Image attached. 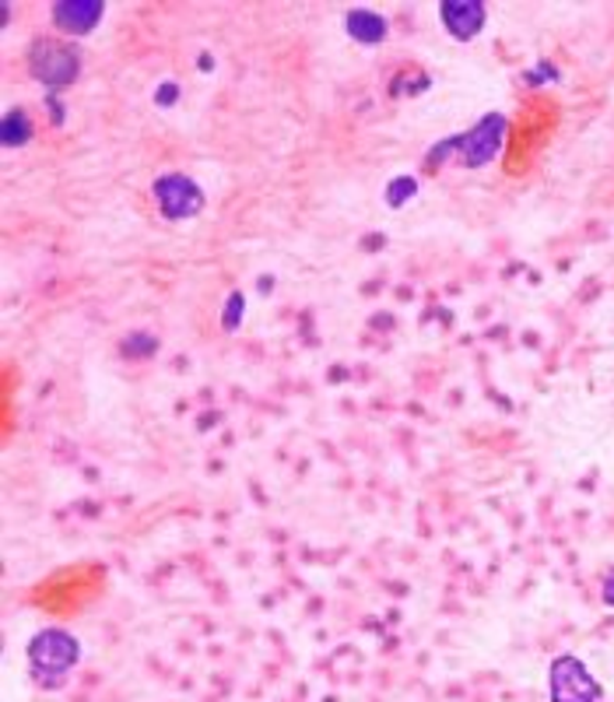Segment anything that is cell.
Masks as SVG:
<instances>
[{
	"label": "cell",
	"instance_id": "6da1fadb",
	"mask_svg": "<svg viewBox=\"0 0 614 702\" xmlns=\"http://www.w3.org/2000/svg\"><path fill=\"white\" fill-rule=\"evenodd\" d=\"M78 660H81V643L68 629H43L28 640L32 681L43 685V689H60Z\"/></svg>",
	"mask_w": 614,
	"mask_h": 702
},
{
	"label": "cell",
	"instance_id": "7a4b0ae2",
	"mask_svg": "<svg viewBox=\"0 0 614 702\" xmlns=\"http://www.w3.org/2000/svg\"><path fill=\"white\" fill-rule=\"evenodd\" d=\"M28 74L46 89V95H60L63 89H71L81 74L78 46L63 43V39L39 36L28 46Z\"/></svg>",
	"mask_w": 614,
	"mask_h": 702
},
{
	"label": "cell",
	"instance_id": "3957f363",
	"mask_svg": "<svg viewBox=\"0 0 614 702\" xmlns=\"http://www.w3.org/2000/svg\"><path fill=\"white\" fill-rule=\"evenodd\" d=\"M547 695L552 702H601L604 689L601 681L590 675V667L566 654L552 660V671H547Z\"/></svg>",
	"mask_w": 614,
	"mask_h": 702
},
{
	"label": "cell",
	"instance_id": "277c9868",
	"mask_svg": "<svg viewBox=\"0 0 614 702\" xmlns=\"http://www.w3.org/2000/svg\"><path fill=\"white\" fill-rule=\"evenodd\" d=\"M152 197L155 208L165 214L169 222H182V219H197L204 211V190L201 183L182 176V173H165L152 183Z\"/></svg>",
	"mask_w": 614,
	"mask_h": 702
},
{
	"label": "cell",
	"instance_id": "5b68a950",
	"mask_svg": "<svg viewBox=\"0 0 614 702\" xmlns=\"http://www.w3.org/2000/svg\"><path fill=\"white\" fill-rule=\"evenodd\" d=\"M506 116L503 113H488L468 130V133H457V155L468 169H481L488 165L495 155L503 152V141H506Z\"/></svg>",
	"mask_w": 614,
	"mask_h": 702
},
{
	"label": "cell",
	"instance_id": "8992f818",
	"mask_svg": "<svg viewBox=\"0 0 614 702\" xmlns=\"http://www.w3.org/2000/svg\"><path fill=\"white\" fill-rule=\"evenodd\" d=\"M485 4L481 0H442L439 4V22L450 32L453 39L468 43L474 39L481 28H485Z\"/></svg>",
	"mask_w": 614,
	"mask_h": 702
},
{
	"label": "cell",
	"instance_id": "52a82bcc",
	"mask_svg": "<svg viewBox=\"0 0 614 702\" xmlns=\"http://www.w3.org/2000/svg\"><path fill=\"white\" fill-rule=\"evenodd\" d=\"M103 14H106L103 0H60L54 8V25L63 36H88Z\"/></svg>",
	"mask_w": 614,
	"mask_h": 702
},
{
	"label": "cell",
	"instance_id": "ba28073f",
	"mask_svg": "<svg viewBox=\"0 0 614 702\" xmlns=\"http://www.w3.org/2000/svg\"><path fill=\"white\" fill-rule=\"evenodd\" d=\"M344 28H347V36L365 43V46H376V43H383L390 36V22L379 11H369V8H352V11H347L344 14Z\"/></svg>",
	"mask_w": 614,
	"mask_h": 702
},
{
	"label": "cell",
	"instance_id": "9c48e42d",
	"mask_svg": "<svg viewBox=\"0 0 614 702\" xmlns=\"http://www.w3.org/2000/svg\"><path fill=\"white\" fill-rule=\"evenodd\" d=\"M32 133H36V127H32V116L25 109H8L4 113V124H0V141H4V148H22L32 141Z\"/></svg>",
	"mask_w": 614,
	"mask_h": 702
},
{
	"label": "cell",
	"instance_id": "30bf717a",
	"mask_svg": "<svg viewBox=\"0 0 614 702\" xmlns=\"http://www.w3.org/2000/svg\"><path fill=\"white\" fill-rule=\"evenodd\" d=\"M120 351H123L127 359H152L155 351H158V338H152V334H144V330L127 334L123 344H120Z\"/></svg>",
	"mask_w": 614,
	"mask_h": 702
},
{
	"label": "cell",
	"instance_id": "8fae6325",
	"mask_svg": "<svg viewBox=\"0 0 614 702\" xmlns=\"http://www.w3.org/2000/svg\"><path fill=\"white\" fill-rule=\"evenodd\" d=\"M414 194H418V179H414V176H397L387 187V204L390 208H404Z\"/></svg>",
	"mask_w": 614,
	"mask_h": 702
},
{
	"label": "cell",
	"instance_id": "7c38bea8",
	"mask_svg": "<svg viewBox=\"0 0 614 702\" xmlns=\"http://www.w3.org/2000/svg\"><path fill=\"white\" fill-rule=\"evenodd\" d=\"M243 306H246L243 292H232V295H228V303H225V313H222V327H225V330H239L243 313H246Z\"/></svg>",
	"mask_w": 614,
	"mask_h": 702
},
{
	"label": "cell",
	"instance_id": "4fadbf2b",
	"mask_svg": "<svg viewBox=\"0 0 614 702\" xmlns=\"http://www.w3.org/2000/svg\"><path fill=\"white\" fill-rule=\"evenodd\" d=\"M428 89V74H414V78H393V95H411V92H425Z\"/></svg>",
	"mask_w": 614,
	"mask_h": 702
},
{
	"label": "cell",
	"instance_id": "5bb4252c",
	"mask_svg": "<svg viewBox=\"0 0 614 702\" xmlns=\"http://www.w3.org/2000/svg\"><path fill=\"white\" fill-rule=\"evenodd\" d=\"M523 78L530 81V85H538V81H555V78H558V71H555L552 63H538L534 71H527Z\"/></svg>",
	"mask_w": 614,
	"mask_h": 702
},
{
	"label": "cell",
	"instance_id": "9a60e30c",
	"mask_svg": "<svg viewBox=\"0 0 614 702\" xmlns=\"http://www.w3.org/2000/svg\"><path fill=\"white\" fill-rule=\"evenodd\" d=\"M176 98H179V85H176V81H165V85L155 92V103L158 106H173Z\"/></svg>",
	"mask_w": 614,
	"mask_h": 702
},
{
	"label": "cell",
	"instance_id": "2e32d148",
	"mask_svg": "<svg viewBox=\"0 0 614 702\" xmlns=\"http://www.w3.org/2000/svg\"><path fill=\"white\" fill-rule=\"evenodd\" d=\"M601 597H604V605L614 608V570L604 576V587H601Z\"/></svg>",
	"mask_w": 614,
	"mask_h": 702
},
{
	"label": "cell",
	"instance_id": "e0dca14e",
	"mask_svg": "<svg viewBox=\"0 0 614 702\" xmlns=\"http://www.w3.org/2000/svg\"><path fill=\"white\" fill-rule=\"evenodd\" d=\"M46 109L54 113V120H57V124H63V106H60V98H57V95H46Z\"/></svg>",
	"mask_w": 614,
	"mask_h": 702
}]
</instances>
